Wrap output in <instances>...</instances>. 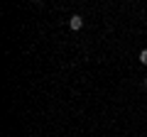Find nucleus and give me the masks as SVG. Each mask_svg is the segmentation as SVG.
<instances>
[{
  "label": "nucleus",
  "mask_w": 147,
  "mask_h": 137,
  "mask_svg": "<svg viewBox=\"0 0 147 137\" xmlns=\"http://www.w3.org/2000/svg\"><path fill=\"white\" fill-rule=\"evenodd\" d=\"M69 27H71L74 32H79L81 27H84V17H81V15H74L71 20H69Z\"/></svg>",
  "instance_id": "f257e3e1"
},
{
  "label": "nucleus",
  "mask_w": 147,
  "mask_h": 137,
  "mask_svg": "<svg viewBox=\"0 0 147 137\" xmlns=\"http://www.w3.org/2000/svg\"><path fill=\"white\" fill-rule=\"evenodd\" d=\"M140 61L147 66V49H142V52H140Z\"/></svg>",
  "instance_id": "f03ea898"
},
{
  "label": "nucleus",
  "mask_w": 147,
  "mask_h": 137,
  "mask_svg": "<svg viewBox=\"0 0 147 137\" xmlns=\"http://www.w3.org/2000/svg\"><path fill=\"white\" fill-rule=\"evenodd\" d=\"M145 86H147V76H145Z\"/></svg>",
  "instance_id": "7ed1b4c3"
}]
</instances>
